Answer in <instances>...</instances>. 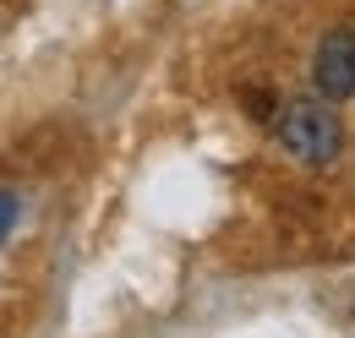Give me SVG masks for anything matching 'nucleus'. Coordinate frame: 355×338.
I'll list each match as a JSON object with an SVG mask.
<instances>
[{
    "label": "nucleus",
    "instance_id": "1",
    "mask_svg": "<svg viewBox=\"0 0 355 338\" xmlns=\"http://www.w3.org/2000/svg\"><path fill=\"white\" fill-rule=\"evenodd\" d=\"M273 136L279 148L306 169H328L345 153V121L334 115L328 98H295V104H279L273 115Z\"/></svg>",
    "mask_w": 355,
    "mask_h": 338
},
{
    "label": "nucleus",
    "instance_id": "2",
    "mask_svg": "<svg viewBox=\"0 0 355 338\" xmlns=\"http://www.w3.org/2000/svg\"><path fill=\"white\" fill-rule=\"evenodd\" d=\"M311 87L328 104H345L355 93V28H328L311 49Z\"/></svg>",
    "mask_w": 355,
    "mask_h": 338
},
{
    "label": "nucleus",
    "instance_id": "3",
    "mask_svg": "<svg viewBox=\"0 0 355 338\" xmlns=\"http://www.w3.org/2000/svg\"><path fill=\"white\" fill-rule=\"evenodd\" d=\"M241 104H246L257 121H273V115H279V98H273L268 87H246V98H241Z\"/></svg>",
    "mask_w": 355,
    "mask_h": 338
},
{
    "label": "nucleus",
    "instance_id": "4",
    "mask_svg": "<svg viewBox=\"0 0 355 338\" xmlns=\"http://www.w3.org/2000/svg\"><path fill=\"white\" fill-rule=\"evenodd\" d=\"M11 229H17V197H11V191H0V240H6Z\"/></svg>",
    "mask_w": 355,
    "mask_h": 338
}]
</instances>
